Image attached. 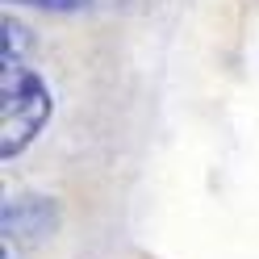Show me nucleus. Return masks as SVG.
<instances>
[{
    "label": "nucleus",
    "mask_w": 259,
    "mask_h": 259,
    "mask_svg": "<svg viewBox=\"0 0 259 259\" xmlns=\"http://www.w3.org/2000/svg\"><path fill=\"white\" fill-rule=\"evenodd\" d=\"M51 113H55L51 84L21 59H5V67H0V155H5V163H13L42 134Z\"/></svg>",
    "instance_id": "obj_1"
},
{
    "label": "nucleus",
    "mask_w": 259,
    "mask_h": 259,
    "mask_svg": "<svg viewBox=\"0 0 259 259\" xmlns=\"http://www.w3.org/2000/svg\"><path fill=\"white\" fill-rule=\"evenodd\" d=\"M0 226H5V242L13 247H38L59 230V205L51 197H38V192H21V197H9L0 209Z\"/></svg>",
    "instance_id": "obj_2"
},
{
    "label": "nucleus",
    "mask_w": 259,
    "mask_h": 259,
    "mask_svg": "<svg viewBox=\"0 0 259 259\" xmlns=\"http://www.w3.org/2000/svg\"><path fill=\"white\" fill-rule=\"evenodd\" d=\"M29 29L25 25H17V21H13V17H5V55H13V51H17V59H21V51H25V46H29Z\"/></svg>",
    "instance_id": "obj_3"
},
{
    "label": "nucleus",
    "mask_w": 259,
    "mask_h": 259,
    "mask_svg": "<svg viewBox=\"0 0 259 259\" xmlns=\"http://www.w3.org/2000/svg\"><path fill=\"white\" fill-rule=\"evenodd\" d=\"M17 5H34V9H84L88 0H17Z\"/></svg>",
    "instance_id": "obj_4"
}]
</instances>
